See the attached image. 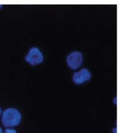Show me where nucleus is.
I'll return each instance as SVG.
<instances>
[{
  "mask_svg": "<svg viewBox=\"0 0 122 133\" xmlns=\"http://www.w3.org/2000/svg\"><path fill=\"white\" fill-rule=\"evenodd\" d=\"M21 114L16 109L9 108L4 111L2 122L5 127H14L21 121Z\"/></svg>",
  "mask_w": 122,
  "mask_h": 133,
  "instance_id": "f257e3e1",
  "label": "nucleus"
},
{
  "mask_svg": "<svg viewBox=\"0 0 122 133\" xmlns=\"http://www.w3.org/2000/svg\"><path fill=\"white\" fill-rule=\"evenodd\" d=\"M27 62L30 63L31 65H34L36 64H39L43 61V55L41 53L38 48H32L29 50V54L25 58Z\"/></svg>",
  "mask_w": 122,
  "mask_h": 133,
  "instance_id": "f03ea898",
  "label": "nucleus"
},
{
  "mask_svg": "<svg viewBox=\"0 0 122 133\" xmlns=\"http://www.w3.org/2000/svg\"><path fill=\"white\" fill-rule=\"evenodd\" d=\"M83 61V56L81 53L74 51L71 53L66 58L68 65L72 69H76L81 65Z\"/></svg>",
  "mask_w": 122,
  "mask_h": 133,
  "instance_id": "7ed1b4c3",
  "label": "nucleus"
},
{
  "mask_svg": "<svg viewBox=\"0 0 122 133\" xmlns=\"http://www.w3.org/2000/svg\"><path fill=\"white\" fill-rule=\"evenodd\" d=\"M91 78L90 72L86 68H83L77 73H75L73 76V81L76 84H81L84 82L89 81Z\"/></svg>",
  "mask_w": 122,
  "mask_h": 133,
  "instance_id": "20e7f679",
  "label": "nucleus"
},
{
  "mask_svg": "<svg viewBox=\"0 0 122 133\" xmlns=\"http://www.w3.org/2000/svg\"><path fill=\"white\" fill-rule=\"evenodd\" d=\"M5 133H16V131L13 129H7L5 130Z\"/></svg>",
  "mask_w": 122,
  "mask_h": 133,
  "instance_id": "39448f33",
  "label": "nucleus"
},
{
  "mask_svg": "<svg viewBox=\"0 0 122 133\" xmlns=\"http://www.w3.org/2000/svg\"><path fill=\"white\" fill-rule=\"evenodd\" d=\"M0 133H3L2 129V128H0Z\"/></svg>",
  "mask_w": 122,
  "mask_h": 133,
  "instance_id": "423d86ee",
  "label": "nucleus"
},
{
  "mask_svg": "<svg viewBox=\"0 0 122 133\" xmlns=\"http://www.w3.org/2000/svg\"><path fill=\"white\" fill-rule=\"evenodd\" d=\"M2 5H0V8H2Z\"/></svg>",
  "mask_w": 122,
  "mask_h": 133,
  "instance_id": "0eeeda50",
  "label": "nucleus"
},
{
  "mask_svg": "<svg viewBox=\"0 0 122 133\" xmlns=\"http://www.w3.org/2000/svg\"><path fill=\"white\" fill-rule=\"evenodd\" d=\"M0 114H1V108H0Z\"/></svg>",
  "mask_w": 122,
  "mask_h": 133,
  "instance_id": "6e6552de",
  "label": "nucleus"
}]
</instances>
